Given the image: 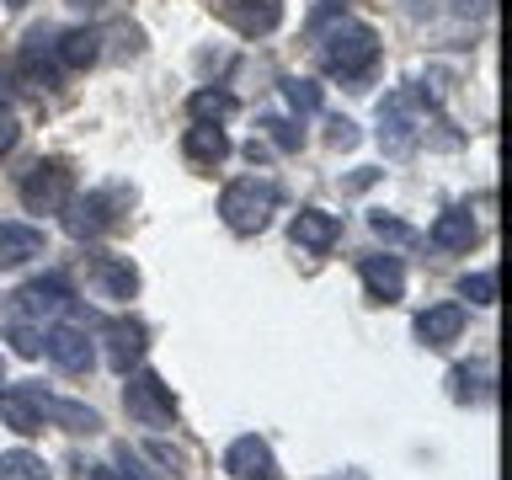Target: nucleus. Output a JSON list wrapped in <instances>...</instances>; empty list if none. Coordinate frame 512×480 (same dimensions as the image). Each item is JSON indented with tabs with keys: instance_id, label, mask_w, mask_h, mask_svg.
Segmentation results:
<instances>
[{
	"instance_id": "obj_13",
	"label": "nucleus",
	"mask_w": 512,
	"mask_h": 480,
	"mask_svg": "<svg viewBox=\"0 0 512 480\" xmlns=\"http://www.w3.org/2000/svg\"><path fill=\"white\" fill-rule=\"evenodd\" d=\"M219 22H230L240 38H267L283 22V0H219Z\"/></svg>"
},
{
	"instance_id": "obj_12",
	"label": "nucleus",
	"mask_w": 512,
	"mask_h": 480,
	"mask_svg": "<svg viewBox=\"0 0 512 480\" xmlns=\"http://www.w3.org/2000/svg\"><path fill=\"white\" fill-rule=\"evenodd\" d=\"M64 310H75V288H70V278H59V272L22 283V294H16V315H27V320L64 315Z\"/></svg>"
},
{
	"instance_id": "obj_25",
	"label": "nucleus",
	"mask_w": 512,
	"mask_h": 480,
	"mask_svg": "<svg viewBox=\"0 0 512 480\" xmlns=\"http://www.w3.org/2000/svg\"><path fill=\"white\" fill-rule=\"evenodd\" d=\"M283 102H288L294 118H315L320 112V86L310 75H283Z\"/></svg>"
},
{
	"instance_id": "obj_3",
	"label": "nucleus",
	"mask_w": 512,
	"mask_h": 480,
	"mask_svg": "<svg viewBox=\"0 0 512 480\" xmlns=\"http://www.w3.org/2000/svg\"><path fill=\"white\" fill-rule=\"evenodd\" d=\"M272 214H278V182H267V176H235L219 192V219L235 235H262Z\"/></svg>"
},
{
	"instance_id": "obj_20",
	"label": "nucleus",
	"mask_w": 512,
	"mask_h": 480,
	"mask_svg": "<svg viewBox=\"0 0 512 480\" xmlns=\"http://www.w3.org/2000/svg\"><path fill=\"white\" fill-rule=\"evenodd\" d=\"M427 240H432L438 251H470L475 240H480V224H475V214H470V208H443V214L432 219Z\"/></svg>"
},
{
	"instance_id": "obj_26",
	"label": "nucleus",
	"mask_w": 512,
	"mask_h": 480,
	"mask_svg": "<svg viewBox=\"0 0 512 480\" xmlns=\"http://www.w3.org/2000/svg\"><path fill=\"white\" fill-rule=\"evenodd\" d=\"M0 480H54V475L32 448H11V454H0Z\"/></svg>"
},
{
	"instance_id": "obj_14",
	"label": "nucleus",
	"mask_w": 512,
	"mask_h": 480,
	"mask_svg": "<svg viewBox=\"0 0 512 480\" xmlns=\"http://www.w3.org/2000/svg\"><path fill=\"white\" fill-rule=\"evenodd\" d=\"M358 278L368 288V299L374 304H395L400 294H406V262H400L395 251H374L358 262Z\"/></svg>"
},
{
	"instance_id": "obj_10",
	"label": "nucleus",
	"mask_w": 512,
	"mask_h": 480,
	"mask_svg": "<svg viewBox=\"0 0 512 480\" xmlns=\"http://www.w3.org/2000/svg\"><path fill=\"white\" fill-rule=\"evenodd\" d=\"M144 352H150V331L139 326V320H107L102 326V358L112 374H128V368L144 363Z\"/></svg>"
},
{
	"instance_id": "obj_38",
	"label": "nucleus",
	"mask_w": 512,
	"mask_h": 480,
	"mask_svg": "<svg viewBox=\"0 0 512 480\" xmlns=\"http://www.w3.org/2000/svg\"><path fill=\"white\" fill-rule=\"evenodd\" d=\"M6 6H11V11H22V6H27V0H6Z\"/></svg>"
},
{
	"instance_id": "obj_39",
	"label": "nucleus",
	"mask_w": 512,
	"mask_h": 480,
	"mask_svg": "<svg viewBox=\"0 0 512 480\" xmlns=\"http://www.w3.org/2000/svg\"><path fill=\"white\" fill-rule=\"evenodd\" d=\"M0 384H6V358H0Z\"/></svg>"
},
{
	"instance_id": "obj_29",
	"label": "nucleus",
	"mask_w": 512,
	"mask_h": 480,
	"mask_svg": "<svg viewBox=\"0 0 512 480\" xmlns=\"http://www.w3.org/2000/svg\"><path fill=\"white\" fill-rule=\"evenodd\" d=\"M368 224H374L379 240H400V246H416V240H422L406 219H395V214H368Z\"/></svg>"
},
{
	"instance_id": "obj_15",
	"label": "nucleus",
	"mask_w": 512,
	"mask_h": 480,
	"mask_svg": "<svg viewBox=\"0 0 512 480\" xmlns=\"http://www.w3.org/2000/svg\"><path fill=\"white\" fill-rule=\"evenodd\" d=\"M288 235H294L299 251L326 256L336 240H342V214H326V208H299L294 224H288Z\"/></svg>"
},
{
	"instance_id": "obj_35",
	"label": "nucleus",
	"mask_w": 512,
	"mask_h": 480,
	"mask_svg": "<svg viewBox=\"0 0 512 480\" xmlns=\"http://www.w3.org/2000/svg\"><path fill=\"white\" fill-rule=\"evenodd\" d=\"M454 11H459V16H486L491 0H454Z\"/></svg>"
},
{
	"instance_id": "obj_21",
	"label": "nucleus",
	"mask_w": 512,
	"mask_h": 480,
	"mask_svg": "<svg viewBox=\"0 0 512 480\" xmlns=\"http://www.w3.org/2000/svg\"><path fill=\"white\" fill-rule=\"evenodd\" d=\"M54 54H59V70H91L102 59V32L96 27H70L54 38Z\"/></svg>"
},
{
	"instance_id": "obj_40",
	"label": "nucleus",
	"mask_w": 512,
	"mask_h": 480,
	"mask_svg": "<svg viewBox=\"0 0 512 480\" xmlns=\"http://www.w3.org/2000/svg\"><path fill=\"white\" fill-rule=\"evenodd\" d=\"M331 6H347V0H326V11H331Z\"/></svg>"
},
{
	"instance_id": "obj_32",
	"label": "nucleus",
	"mask_w": 512,
	"mask_h": 480,
	"mask_svg": "<svg viewBox=\"0 0 512 480\" xmlns=\"http://www.w3.org/2000/svg\"><path fill=\"white\" fill-rule=\"evenodd\" d=\"M16 139H22V123H16V118H11V112H6V107H0V160H6V155L16 150Z\"/></svg>"
},
{
	"instance_id": "obj_8",
	"label": "nucleus",
	"mask_w": 512,
	"mask_h": 480,
	"mask_svg": "<svg viewBox=\"0 0 512 480\" xmlns=\"http://www.w3.org/2000/svg\"><path fill=\"white\" fill-rule=\"evenodd\" d=\"M43 352L48 363L64 368V374H91L96 368V342L86 326H75V320H59V326L43 331Z\"/></svg>"
},
{
	"instance_id": "obj_31",
	"label": "nucleus",
	"mask_w": 512,
	"mask_h": 480,
	"mask_svg": "<svg viewBox=\"0 0 512 480\" xmlns=\"http://www.w3.org/2000/svg\"><path fill=\"white\" fill-rule=\"evenodd\" d=\"M331 150H352V144H358V123L352 118H331Z\"/></svg>"
},
{
	"instance_id": "obj_9",
	"label": "nucleus",
	"mask_w": 512,
	"mask_h": 480,
	"mask_svg": "<svg viewBox=\"0 0 512 480\" xmlns=\"http://www.w3.org/2000/svg\"><path fill=\"white\" fill-rule=\"evenodd\" d=\"M54 38H59L54 27H32V32H27L22 54L11 59V70H16V80H22V86H38V91L59 86V54H54Z\"/></svg>"
},
{
	"instance_id": "obj_37",
	"label": "nucleus",
	"mask_w": 512,
	"mask_h": 480,
	"mask_svg": "<svg viewBox=\"0 0 512 480\" xmlns=\"http://www.w3.org/2000/svg\"><path fill=\"white\" fill-rule=\"evenodd\" d=\"M70 6H86L91 11V6H102V0H70Z\"/></svg>"
},
{
	"instance_id": "obj_5",
	"label": "nucleus",
	"mask_w": 512,
	"mask_h": 480,
	"mask_svg": "<svg viewBox=\"0 0 512 480\" xmlns=\"http://www.w3.org/2000/svg\"><path fill=\"white\" fill-rule=\"evenodd\" d=\"M123 406H128V422L139 427H171L176 422V395L171 384L155 374V368H128L123 374Z\"/></svg>"
},
{
	"instance_id": "obj_4",
	"label": "nucleus",
	"mask_w": 512,
	"mask_h": 480,
	"mask_svg": "<svg viewBox=\"0 0 512 480\" xmlns=\"http://www.w3.org/2000/svg\"><path fill=\"white\" fill-rule=\"evenodd\" d=\"M16 198H22L27 214H59V208L75 198V171H70V160H59V155L32 160V166L22 171V182H16Z\"/></svg>"
},
{
	"instance_id": "obj_34",
	"label": "nucleus",
	"mask_w": 512,
	"mask_h": 480,
	"mask_svg": "<svg viewBox=\"0 0 512 480\" xmlns=\"http://www.w3.org/2000/svg\"><path fill=\"white\" fill-rule=\"evenodd\" d=\"M379 176H384V171H374V166H368V171H358V176H347V187H352V192H363V187H374Z\"/></svg>"
},
{
	"instance_id": "obj_22",
	"label": "nucleus",
	"mask_w": 512,
	"mask_h": 480,
	"mask_svg": "<svg viewBox=\"0 0 512 480\" xmlns=\"http://www.w3.org/2000/svg\"><path fill=\"white\" fill-rule=\"evenodd\" d=\"M448 395H454L459 406H480V400L491 395V368H470V363H459L454 374H448Z\"/></svg>"
},
{
	"instance_id": "obj_6",
	"label": "nucleus",
	"mask_w": 512,
	"mask_h": 480,
	"mask_svg": "<svg viewBox=\"0 0 512 480\" xmlns=\"http://www.w3.org/2000/svg\"><path fill=\"white\" fill-rule=\"evenodd\" d=\"M123 198H134V192H123V187H102V192H86V198H75L59 208L64 214V230H70L75 240H96V235H107L112 224H118V203Z\"/></svg>"
},
{
	"instance_id": "obj_30",
	"label": "nucleus",
	"mask_w": 512,
	"mask_h": 480,
	"mask_svg": "<svg viewBox=\"0 0 512 480\" xmlns=\"http://www.w3.org/2000/svg\"><path fill=\"white\" fill-rule=\"evenodd\" d=\"M262 134L278 144V150H299V144H304V134H299L288 118H262Z\"/></svg>"
},
{
	"instance_id": "obj_11",
	"label": "nucleus",
	"mask_w": 512,
	"mask_h": 480,
	"mask_svg": "<svg viewBox=\"0 0 512 480\" xmlns=\"http://www.w3.org/2000/svg\"><path fill=\"white\" fill-rule=\"evenodd\" d=\"M224 475L230 480H283L267 438H256V432H246V438H235L230 448H224Z\"/></svg>"
},
{
	"instance_id": "obj_28",
	"label": "nucleus",
	"mask_w": 512,
	"mask_h": 480,
	"mask_svg": "<svg viewBox=\"0 0 512 480\" xmlns=\"http://www.w3.org/2000/svg\"><path fill=\"white\" fill-rule=\"evenodd\" d=\"M459 294L486 310V304H496V272H470V278H459Z\"/></svg>"
},
{
	"instance_id": "obj_36",
	"label": "nucleus",
	"mask_w": 512,
	"mask_h": 480,
	"mask_svg": "<svg viewBox=\"0 0 512 480\" xmlns=\"http://www.w3.org/2000/svg\"><path fill=\"white\" fill-rule=\"evenodd\" d=\"M331 480H368L363 470H342V475H331Z\"/></svg>"
},
{
	"instance_id": "obj_2",
	"label": "nucleus",
	"mask_w": 512,
	"mask_h": 480,
	"mask_svg": "<svg viewBox=\"0 0 512 480\" xmlns=\"http://www.w3.org/2000/svg\"><path fill=\"white\" fill-rule=\"evenodd\" d=\"M379 59V32L358 22V16H342L326 38H320V64L326 75H342V80H363Z\"/></svg>"
},
{
	"instance_id": "obj_7",
	"label": "nucleus",
	"mask_w": 512,
	"mask_h": 480,
	"mask_svg": "<svg viewBox=\"0 0 512 480\" xmlns=\"http://www.w3.org/2000/svg\"><path fill=\"white\" fill-rule=\"evenodd\" d=\"M27 400H32V411L43 416L48 427H64V432H102V416H96L86 400H64V395H54V390H43V384H16Z\"/></svg>"
},
{
	"instance_id": "obj_1",
	"label": "nucleus",
	"mask_w": 512,
	"mask_h": 480,
	"mask_svg": "<svg viewBox=\"0 0 512 480\" xmlns=\"http://www.w3.org/2000/svg\"><path fill=\"white\" fill-rule=\"evenodd\" d=\"M427 123H432V96L416 91V86H400L379 102V144L384 155H411L416 144L427 139Z\"/></svg>"
},
{
	"instance_id": "obj_18",
	"label": "nucleus",
	"mask_w": 512,
	"mask_h": 480,
	"mask_svg": "<svg viewBox=\"0 0 512 480\" xmlns=\"http://www.w3.org/2000/svg\"><path fill=\"white\" fill-rule=\"evenodd\" d=\"M416 342L422 347H448V342H459V331H464V304L459 299H443V304H427L422 315H416Z\"/></svg>"
},
{
	"instance_id": "obj_19",
	"label": "nucleus",
	"mask_w": 512,
	"mask_h": 480,
	"mask_svg": "<svg viewBox=\"0 0 512 480\" xmlns=\"http://www.w3.org/2000/svg\"><path fill=\"white\" fill-rule=\"evenodd\" d=\"M48 251V235L38 224H22V219H0V267H22L32 256Z\"/></svg>"
},
{
	"instance_id": "obj_23",
	"label": "nucleus",
	"mask_w": 512,
	"mask_h": 480,
	"mask_svg": "<svg viewBox=\"0 0 512 480\" xmlns=\"http://www.w3.org/2000/svg\"><path fill=\"white\" fill-rule=\"evenodd\" d=\"M230 112H235V96L219 91V86H203V91L187 96V118L192 123H224Z\"/></svg>"
},
{
	"instance_id": "obj_16",
	"label": "nucleus",
	"mask_w": 512,
	"mask_h": 480,
	"mask_svg": "<svg viewBox=\"0 0 512 480\" xmlns=\"http://www.w3.org/2000/svg\"><path fill=\"white\" fill-rule=\"evenodd\" d=\"M91 283L102 299H134L139 294V267L128 256H112V251H96L91 256Z\"/></svg>"
},
{
	"instance_id": "obj_27",
	"label": "nucleus",
	"mask_w": 512,
	"mask_h": 480,
	"mask_svg": "<svg viewBox=\"0 0 512 480\" xmlns=\"http://www.w3.org/2000/svg\"><path fill=\"white\" fill-rule=\"evenodd\" d=\"M6 342H11V352H22V358H38V352H43V320L11 315L6 320Z\"/></svg>"
},
{
	"instance_id": "obj_33",
	"label": "nucleus",
	"mask_w": 512,
	"mask_h": 480,
	"mask_svg": "<svg viewBox=\"0 0 512 480\" xmlns=\"http://www.w3.org/2000/svg\"><path fill=\"white\" fill-rule=\"evenodd\" d=\"M11 96H16V70H11V59H6V64H0V102H11Z\"/></svg>"
},
{
	"instance_id": "obj_17",
	"label": "nucleus",
	"mask_w": 512,
	"mask_h": 480,
	"mask_svg": "<svg viewBox=\"0 0 512 480\" xmlns=\"http://www.w3.org/2000/svg\"><path fill=\"white\" fill-rule=\"evenodd\" d=\"M230 134H224L219 123H192L187 134H182V155H187V166H198V171H214L230 160Z\"/></svg>"
},
{
	"instance_id": "obj_24",
	"label": "nucleus",
	"mask_w": 512,
	"mask_h": 480,
	"mask_svg": "<svg viewBox=\"0 0 512 480\" xmlns=\"http://www.w3.org/2000/svg\"><path fill=\"white\" fill-rule=\"evenodd\" d=\"M0 422H6L11 432H22V438H38V432H43V416L32 411V400H27L22 390H6V395H0Z\"/></svg>"
}]
</instances>
